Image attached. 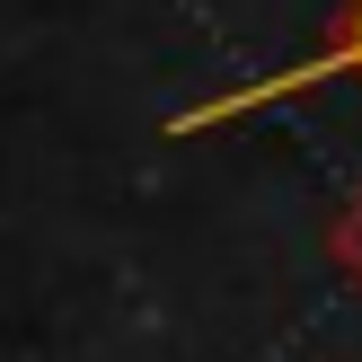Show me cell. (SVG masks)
<instances>
[{"label":"cell","mask_w":362,"mask_h":362,"mask_svg":"<svg viewBox=\"0 0 362 362\" xmlns=\"http://www.w3.org/2000/svg\"><path fill=\"white\" fill-rule=\"evenodd\" d=\"M327 80H362V0H345L336 35L310 53V62H292V71H265V80H247V88H221V98H204V106H186V115H168V133H177V141H186V133H212V124L247 115V106L300 98V88H327Z\"/></svg>","instance_id":"1"}]
</instances>
